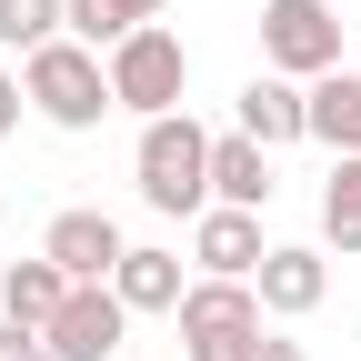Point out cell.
I'll return each mask as SVG.
<instances>
[{
  "label": "cell",
  "instance_id": "cell-15",
  "mask_svg": "<svg viewBox=\"0 0 361 361\" xmlns=\"http://www.w3.org/2000/svg\"><path fill=\"white\" fill-rule=\"evenodd\" d=\"M61 301H71V281H61V261H51V251L0 271V322H30V331H51V311H61Z\"/></svg>",
  "mask_w": 361,
  "mask_h": 361
},
{
  "label": "cell",
  "instance_id": "cell-19",
  "mask_svg": "<svg viewBox=\"0 0 361 361\" xmlns=\"http://www.w3.org/2000/svg\"><path fill=\"white\" fill-rule=\"evenodd\" d=\"M20 111H30V101H20V71L0 61V141H11V130H20Z\"/></svg>",
  "mask_w": 361,
  "mask_h": 361
},
{
  "label": "cell",
  "instance_id": "cell-1",
  "mask_svg": "<svg viewBox=\"0 0 361 361\" xmlns=\"http://www.w3.org/2000/svg\"><path fill=\"white\" fill-rule=\"evenodd\" d=\"M130 180H141V201H151L161 221H201V211H211V130H201L191 111H161V121H141Z\"/></svg>",
  "mask_w": 361,
  "mask_h": 361
},
{
  "label": "cell",
  "instance_id": "cell-5",
  "mask_svg": "<svg viewBox=\"0 0 361 361\" xmlns=\"http://www.w3.org/2000/svg\"><path fill=\"white\" fill-rule=\"evenodd\" d=\"M261 71H281V80L341 71V11L331 0H261Z\"/></svg>",
  "mask_w": 361,
  "mask_h": 361
},
{
  "label": "cell",
  "instance_id": "cell-17",
  "mask_svg": "<svg viewBox=\"0 0 361 361\" xmlns=\"http://www.w3.org/2000/svg\"><path fill=\"white\" fill-rule=\"evenodd\" d=\"M61 40V0H0V61H30V51H51Z\"/></svg>",
  "mask_w": 361,
  "mask_h": 361
},
{
  "label": "cell",
  "instance_id": "cell-2",
  "mask_svg": "<svg viewBox=\"0 0 361 361\" xmlns=\"http://www.w3.org/2000/svg\"><path fill=\"white\" fill-rule=\"evenodd\" d=\"M20 101L51 121V130H71V141H80V130H101V121H111V71H101V51H80V40L61 30L51 51H30V61H20Z\"/></svg>",
  "mask_w": 361,
  "mask_h": 361
},
{
  "label": "cell",
  "instance_id": "cell-7",
  "mask_svg": "<svg viewBox=\"0 0 361 361\" xmlns=\"http://www.w3.org/2000/svg\"><path fill=\"white\" fill-rule=\"evenodd\" d=\"M121 331H130V311H121V291L111 281H71V301L51 311V361H111L121 351Z\"/></svg>",
  "mask_w": 361,
  "mask_h": 361
},
{
  "label": "cell",
  "instance_id": "cell-4",
  "mask_svg": "<svg viewBox=\"0 0 361 361\" xmlns=\"http://www.w3.org/2000/svg\"><path fill=\"white\" fill-rule=\"evenodd\" d=\"M180 361H251L261 341V291L251 281H201L191 271V291H180Z\"/></svg>",
  "mask_w": 361,
  "mask_h": 361
},
{
  "label": "cell",
  "instance_id": "cell-16",
  "mask_svg": "<svg viewBox=\"0 0 361 361\" xmlns=\"http://www.w3.org/2000/svg\"><path fill=\"white\" fill-rule=\"evenodd\" d=\"M322 241L361 261V151H341L331 180H322Z\"/></svg>",
  "mask_w": 361,
  "mask_h": 361
},
{
  "label": "cell",
  "instance_id": "cell-14",
  "mask_svg": "<svg viewBox=\"0 0 361 361\" xmlns=\"http://www.w3.org/2000/svg\"><path fill=\"white\" fill-rule=\"evenodd\" d=\"M141 20H171V0H61V30L80 51H121Z\"/></svg>",
  "mask_w": 361,
  "mask_h": 361
},
{
  "label": "cell",
  "instance_id": "cell-8",
  "mask_svg": "<svg viewBox=\"0 0 361 361\" xmlns=\"http://www.w3.org/2000/svg\"><path fill=\"white\" fill-rule=\"evenodd\" d=\"M40 251L61 261V281H111L130 241H121V221H111V211H90V201H80V211H61L51 231H40Z\"/></svg>",
  "mask_w": 361,
  "mask_h": 361
},
{
  "label": "cell",
  "instance_id": "cell-3",
  "mask_svg": "<svg viewBox=\"0 0 361 361\" xmlns=\"http://www.w3.org/2000/svg\"><path fill=\"white\" fill-rule=\"evenodd\" d=\"M101 71H111V111H130V121H161V111H180V90H191V51H180V30H161V20H141L121 51H101Z\"/></svg>",
  "mask_w": 361,
  "mask_h": 361
},
{
  "label": "cell",
  "instance_id": "cell-12",
  "mask_svg": "<svg viewBox=\"0 0 361 361\" xmlns=\"http://www.w3.org/2000/svg\"><path fill=\"white\" fill-rule=\"evenodd\" d=\"M211 201L271 211V151L251 141V130H211Z\"/></svg>",
  "mask_w": 361,
  "mask_h": 361
},
{
  "label": "cell",
  "instance_id": "cell-6",
  "mask_svg": "<svg viewBox=\"0 0 361 361\" xmlns=\"http://www.w3.org/2000/svg\"><path fill=\"white\" fill-rule=\"evenodd\" d=\"M251 291H261V322H311V311L331 301V261H322V241H271L261 271H251Z\"/></svg>",
  "mask_w": 361,
  "mask_h": 361
},
{
  "label": "cell",
  "instance_id": "cell-9",
  "mask_svg": "<svg viewBox=\"0 0 361 361\" xmlns=\"http://www.w3.org/2000/svg\"><path fill=\"white\" fill-rule=\"evenodd\" d=\"M261 211H231V201H211L201 221H191V261H201V281H251L261 271Z\"/></svg>",
  "mask_w": 361,
  "mask_h": 361
},
{
  "label": "cell",
  "instance_id": "cell-10",
  "mask_svg": "<svg viewBox=\"0 0 361 361\" xmlns=\"http://www.w3.org/2000/svg\"><path fill=\"white\" fill-rule=\"evenodd\" d=\"M231 130H251L261 151H291V141H311L301 80H281V71H251V80H241V121H231Z\"/></svg>",
  "mask_w": 361,
  "mask_h": 361
},
{
  "label": "cell",
  "instance_id": "cell-18",
  "mask_svg": "<svg viewBox=\"0 0 361 361\" xmlns=\"http://www.w3.org/2000/svg\"><path fill=\"white\" fill-rule=\"evenodd\" d=\"M0 361H51V341H40L30 322H0Z\"/></svg>",
  "mask_w": 361,
  "mask_h": 361
},
{
  "label": "cell",
  "instance_id": "cell-11",
  "mask_svg": "<svg viewBox=\"0 0 361 361\" xmlns=\"http://www.w3.org/2000/svg\"><path fill=\"white\" fill-rule=\"evenodd\" d=\"M111 291H121L130 322H141V311H180L191 271H180V251H161V241H130V251H121V271H111Z\"/></svg>",
  "mask_w": 361,
  "mask_h": 361
},
{
  "label": "cell",
  "instance_id": "cell-13",
  "mask_svg": "<svg viewBox=\"0 0 361 361\" xmlns=\"http://www.w3.org/2000/svg\"><path fill=\"white\" fill-rule=\"evenodd\" d=\"M301 111H311V141H322L331 161L361 151V71H322V80H301Z\"/></svg>",
  "mask_w": 361,
  "mask_h": 361
},
{
  "label": "cell",
  "instance_id": "cell-20",
  "mask_svg": "<svg viewBox=\"0 0 361 361\" xmlns=\"http://www.w3.org/2000/svg\"><path fill=\"white\" fill-rule=\"evenodd\" d=\"M251 361H311V351H301V341H281V331H261V341H251Z\"/></svg>",
  "mask_w": 361,
  "mask_h": 361
}]
</instances>
